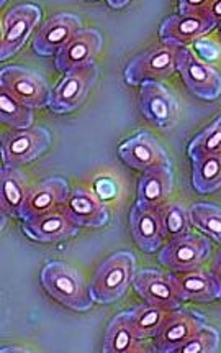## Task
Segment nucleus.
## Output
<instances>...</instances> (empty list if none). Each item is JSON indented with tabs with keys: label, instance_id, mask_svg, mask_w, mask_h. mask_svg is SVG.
I'll list each match as a JSON object with an SVG mask.
<instances>
[{
	"label": "nucleus",
	"instance_id": "nucleus-1",
	"mask_svg": "<svg viewBox=\"0 0 221 353\" xmlns=\"http://www.w3.org/2000/svg\"><path fill=\"white\" fill-rule=\"evenodd\" d=\"M41 284L51 298L71 311L85 312L95 303L82 274L64 261L46 263L41 270Z\"/></svg>",
	"mask_w": 221,
	"mask_h": 353
},
{
	"label": "nucleus",
	"instance_id": "nucleus-2",
	"mask_svg": "<svg viewBox=\"0 0 221 353\" xmlns=\"http://www.w3.org/2000/svg\"><path fill=\"white\" fill-rule=\"evenodd\" d=\"M136 258L131 252H118L108 256L95 271L90 281V292L95 303L112 304L128 291L133 283Z\"/></svg>",
	"mask_w": 221,
	"mask_h": 353
},
{
	"label": "nucleus",
	"instance_id": "nucleus-3",
	"mask_svg": "<svg viewBox=\"0 0 221 353\" xmlns=\"http://www.w3.org/2000/svg\"><path fill=\"white\" fill-rule=\"evenodd\" d=\"M180 46L161 43L134 56L125 68L123 76L128 85H141L146 81H158L177 71V53Z\"/></svg>",
	"mask_w": 221,
	"mask_h": 353
},
{
	"label": "nucleus",
	"instance_id": "nucleus-4",
	"mask_svg": "<svg viewBox=\"0 0 221 353\" xmlns=\"http://www.w3.org/2000/svg\"><path fill=\"white\" fill-rule=\"evenodd\" d=\"M97 77L98 70L94 63L64 72L59 84L51 90L48 107L54 114H69L79 109L89 96L90 89L97 83Z\"/></svg>",
	"mask_w": 221,
	"mask_h": 353
},
{
	"label": "nucleus",
	"instance_id": "nucleus-5",
	"mask_svg": "<svg viewBox=\"0 0 221 353\" xmlns=\"http://www.w3.org/2000/svg\"><path fill=\"white\" fill-rule=\"evenodd\" d=\"M41 17L43 10L34 3H21L7 12L2 23V41H0L2 61H7L23 48L34 28L41 23Z\"/></svg>",
	"mask_w": 221,
	"mask_h": 353
},
{
	"label": "nucleus",
	"instance_id": "nucleus-6",
	"mask_svg": "<svg viewBox=\"0 0 221 353\" xmlns=\"http://www.w3.org/2000/svg\"><path fill=\"white\" fill-rule=\"evenodd\" d=\"M177 71L193 96L203 101H215L221 96L220 72L203 63L187 46H180L177 53Z\"/></svg>",
	"mask_w": 221,
	"mask_h": 353
},
{
	"label": "nucleus",
	"instance_id": "nucleus-7",
	"mask_svg": "<svg viewBox=\"0 0 221 353\" xmlns=\"http://www.w3.org/2000/svg\"><path fill=\"white\" fill-rule=\"evenodd\" d=\"M133 288L147 304L174 311L185 303L174 274H164L156 270H140L133 276Z\"/></svg>",
	"mask_w": 221,
	"mask_h": 353
},
{
	"label": "nucleus",
	"instance_id": "nucleus-8",
	"mask_svg": "<svg viewBox=\"0 0 221 353\" xmlns=\"http://www.w3.org/2000/svg\"><path fill=\"white\" fill-rule=\"evenodd\" d=\"M140 110L147 122L161 130H169L179 122V102L159 81H146L141 84Z\"/></svg>",
	"mask_w": 221,
	"mask_h": 353
},
{
	"label": "nucleus",
	"instance_id": "nucleus-9",
	"mask_svg": "<svg viewBox=\"0 0 221 353\" xmlns=\"http://www.w3.org/2000/svg\"><path fill=\"white\" fill-rule=\"evenodd\" d=\"M51 132L45 127L25 128L10 132L2 139L3 165L21 166L41 157L51 146Z\"/></svg>",
	"mask_w": 221,
	"mask_h": 353
},
{
	"label": "nucleus",
	"instance_id": "nucleus-10",
	"mask_svg": "<svg viewBox=\"0 0 221 353\" xmlns=\"http://www.w3.org/2000/svg\"><path fill=\"white\" fill-rule=\"evenodd\" d=\"M211 243L207 236L185 234L172 239L161 252H159V261L167 268L179 271L197 270L203 261L210 256Z\"/></svg>",
	"mask_w": 221,
	"mask_h": 353
},
{
	"label": "nucleus",
	"instance_id": "nucleus-11",
	"mask_svg": "<svg viewBox=\"0 0 221 353\" xmlns=\"http://www.w3.org/2000/svg\"><path fill=\"white\" fill-rule=\"evenodd\" d=\"M0 85L33 109H41L50 102L51 89L46 79L27 68L6 66L0 71Z\"/></svg>",
	"mask_w": 221,
	"mask_h": 353
},
{
	"label": "nucleus",
	"instance_id": "nucleus-12",
	"mask_svg": "<svg viewBox=\"0 0 221 353\" xmlns=\"http://www.w3.org/2000/svg\"><path fill=\"white\" fill-rule=\"evenodd\" d=\"M207 325V317L190 309H174L169 312L161 330L154 337V350L161 353H176L177 348Z\"/></svg>",
	"mask_w": 221,
	"mask_h": 353
},
{
	"label": "nucleus",
	"instance_id": "nucleus-13",
	"mask_svg": "<svg viewBox=\"0 0 221 353\" xmlns=\"http://www.w3.org/2000/svg\"><path fill=\"white\" fill-rule=\"evenodd\" d=\"M118 154L125 165L138 171H146L156 166H171V158L156 137L147 132H140L123 141Z\"/></svg>",
	"mask_w": 221,
	"mask_h": 353
},
{
	"label": "nucleus",
	"instance_id": "nucleus-14",
	"mask_svg": "<svg viewBox=\"0 0 221 353\" xmlns=\"http://www.w3.org/2000/svg\"><path fill=\"white\" fill-rule=\"evenodd\" d=\"M67 197L69 184L64 178L51 176V178L40 181L36 186L30 189L23 212H21V221L61 210V208H64L66 204Z\"/></svg>",
	"mask_w": 221,
	"mask_h": 353
},
{
	"label": "nucleus",
	"instance_id": "nucleus-15",
	"mask_svg": "<svg viewBox=\"0 0 221 353\" xmlns=\"http://www.w3.org/2000/svg\"><path fill=\"white\" fill-rule=\"evenodd\" d=\"M103 38L101 32L94 28H81L66 46L54 56V64L61 72H67L74 68L92 64L102 51Z\"/></svg>",
	"mask_w": 221,
	"mask_h": 353
},
{
	"label": "nucleus",
	"instance_id": "nucleus-16",
	"mask_svg": "<svg viewBox=\"0 0 221 353\" xmlns=\"http://www.w3.org/2000/svg\"><path fill=\"white\" fill-rule=\"evenodd\" d=\"M216 25L218 23L210 15H207L205 12H202V14L171 15L162 20L161 28H159V38L164 43L185 46L187 43L205 37Z\"/></svg>",
	"mask_w": 221,
	"mask_h": 353
},
{
	"label": "nucleus",
	"instance_id": "nucleus-17",
	"mask_svg": "<svg viewBox=\"0 0 221 353\" xmlns=\"http://www.w3.org/2000/svg\"><path fill=\"white\" fill-rule=\"evenodd\" d=\"M82 28V20L74 14H58L45 21L33 40V51L40 56H56Z\"/></svg>",
	"mask_w": 221,
	"mask_h": 353
},
{
	"label": "nucleus",
	"instance_id": "nucleus-18",
	"mask_svg": "<svg viewBox=\"0 0 221 353\" xmlns=\"http://www.w3.org/2000/svg\"><path fill=\"white\" fill-rule=\"evenodd\" d=\"M21 230L30 239L40 243H58L72 239L79 232V225L66 214V210L40 215V217L25 219Z\"/></svg>",
	"mask_w": 221,
	"mask_h": 353
},
{
	"label": "nucleus",
	"instance_id": "nucleus-19",
	"mask_svg": "<svg viewBox=\"0 0 221 353\" xmlns=\"http://www.w3.org/2000/svg\"><path fill=\"white\" fill-rule=\"evenodd\" d=\"M64 210L79 227L98 229L108 223L110 214L103 201L89 189L77 188L69 192Z\"/></svg>",
	"mask_w": 221,
	"mask_h": 353
},
{
	"label": "nucleus",
	"instance_id": "nucleus-20",
	"mask_svg": "<svg viewBox=\"0 0 221 353\" xmlns=\"http://www.w3.org/2000/svg\"><path fill=\"white\" fill-rule=\"evenodd\" d=\"M129 229L134 242L146 253L158 252L166 239L159 209L141 208L134 204L129 210Z\"/></svg>",
	"mask_w": 221,
	"mask_h": 353
},
{
	"label": "nucleus",
	"instance_id": "nucleus-21",
	"mask_svg": "<svg viewBox=\"0 0 221 353\" xmlns=\"http://www.w3.org/2000/svg\"><path fill=\"white\" fill-rule=\"evenodd\" d=\"M174 188V173L171 166H156L146 170L138 181L136 204L141 208L161 209Z\"/></svg>",
	"mask_w": 221,
	"mask_h": 353
},
{
	"label": "nucleus",
	"instance_id": "nucleus-22",
	"mask_svg": "<svg viewBox=\"0 0 221 353\" xmlns=\"http://www.w3.org/2000/svg\"><path fill=\"white\" fill-rule=\"evenodd\" d=\"M28 192L27 178L19 166L3 165L0 171V210L3 217L21 219Z\"/></svg>",
	"mask_w": 221,
	"mask_h": 353
},
{
	"label": "nucleus",
	"instance_id": "nucleus-23",
	"mask_svg": "<svg viewBox=\"0 0 221 353\" xmlns=\"http://www.w3.org/2000/svg\"><path fill=\"white\" fill-rule=\"evenodd\" d=\"M174 276L177 284H179L185 303H187V301H195V303H213V301L220 299V286L218 283H216L213 273L192 270L174 274Z\"/></svg>",
	"mask_w": 221,
	"mask_h": 353
},
{
	"label": "nucleus",
	"instance_id": "nucleus-24",
	"mask_svg": "<svg viewBox=\"0 0 221 353\" xmlns=\"http://www.w3.org/2000/svg\"><path fill=\"white\" fill-rule=\"evenodd\" d=\"M141 340L138 339L129 311L118 312L112 319L107 327V332L103 335V353H129L140 350L138 343Z\"/></svg>",
	"mask_w": 221,
	"mask_h": 353
},
{
	"label": "nucleus",
	"instance_id": "nucleus-25",
	"mask_svg": "<svg viewBox=\"0 0 221 353\" xmlns=\"http://www.w3.org/2000/svg\"><path fill=\"white\" fill-rule=\"evenodd\" d=\"M192 186L198 194H211L221 189V153L192 161Z\"/></svg>",
	"mask_w": 221,
	"mask_h": 353
},
{
	"label": "nucleus",
	"instance_id": "nucleus-26",
	"mask_svg": "<svg viewBox=\"0 0 221 353\" xmlns=\"http://www.w3.org/2000/svg\"><path fill=\"white\" fill-rule=\"evenodd\" d=\"M169 312L171 311H167V309L147 303L129 309V319H131L138 339H154L166 322Z\"/></svg>",
	"mask_w": 221,
	"mask_h": 353
},
{
	"label": "nucleus",
	"instance_id": "nucleus-27",
	"mask_svg": "<svg viewBox=\"0 0 221 353\" xmlns=\"http://www.w3.org/2000/svg\"><path fill=\"white\" fill-rule=\"evenodd\" d=\"M0 119L15 130H25L33 125V107H30L0 85Z\"/></svg>",
	"mask_w": 221,
	"mask_h": 353
},
{
	"label": "nucleus",
	"instance_id": "nucleus-28",
	"mask_svg": "<svg viewBox=\"0 0 221 353\" xmlns=\"http://www.w3.org/2000/svg\"><path fill=\"white\" fill-rule=\"evenodd\" d=\"M190 221H192V225L221 245V208L215 204H207V202H198L190 208Z\"/></svg>",
	"mask_w": 221,
	"mask_h": 353
},
{
	"label": "nucleus",
	"instance_id": "nucleus-29",
	"mask_svg": "<svg viewBox=\"0 0 221 353\" xmlns=\"http://www.w3.org/2000/svg\"><path fill=\"white\" fill-rule=\"evenodd\" d=\"M213 153H221V115L210 127L198 133L187 148V154L192 161Z\"/></svg>",
	"mask_w": 221,
	"mask_h": 353
},
{
	"label": "nucleus",
	"instance_id": "nucleus-30",
	"mask_svg": "<svg viewBox=\"0 0 221 353\" xmlns=\"http://www.w3.org/2000/svg\"><path fill=\"white\" fill-rule=\"evenodd\" d=\"M159 212H161L164 234H166L169 239L172 240L180 235L189 234L190 225H192L189 209H185L184 205L179 204V202H172V204H167L166 208L159 210Z\"/></svg>",
	"mask_w": 221,
	"mask_h": 353
},
{
	"label": "nucleus",
	"instance_id": "nucleus-31",
	"mask_svg": "<svg viewBox=\"0 0 221 353\" xmlns=\"http://www.w3.org/2000/svg\"><path fill=\"white\" fill-rule=\"evenodd\" d=\"M220 348V332L213 327L205 325L193 334L176 353H215Z\"/></svg>",
	"mask_w": 221,
	"mask_h": 353
},
{
	"label": "nucleus",
	"instance_id": "nucleus-32",
	"mask_svg": "<svg viewBox=\"0 0 221 353\" xmlns=\"http://www.w3.org/2000/svg\"><path fill=\"white\" fill-rule=\"evenodd\" d=\"M210 0H179V14H202Z\"/></svg>",
	"mask_w": 221,
	"mask_h": 353
},
{
	"label": "nucleus",
	"instance_id": "nucleus-33",
	"mask_svg": "<svg viewBox=\"0 0 221 353\" xmlns=\"http://www.w3.org/2000/svg\"><path fill=\"white\" fill-rule=\"evenodd\" d=\"M205 14L210 15L216 23L221 21V0H210L208 7L205 8Z\"/></svg>",
	"mask_w": 221,
	"mask_h": 353
},
{
	"label": "nucleus",
	"instance_id": "nucleus-34",
	"mask_svg": "<svg viewBox=\"0 0 221 353\" xmlns=\"http://www.w3.org/2000/svg\"><path fill=\"white\" fill-rule=\"evenodd\" d=\"M211 273H213L216 283H218V286H220V301H221V250H220L218 255H216V258H215L213 270H211Z\"/></svg>",
	"mask_w": 221,
	"mask_h": 353
},
{
	"label": "nucleus",
	"instance_id": "nucleus-35",
	"mask_svg": "<svg viewBox=\"0 0 221 353\" xmlns=\"http://www.w3.org/2000/svg\"><path fill=\"white\" fill-rule=\"evenodd\" d=\"M107 3L115 10H120V8H125L129 3V0H107Z\"/></svg>",
	"mask_w": 221,
	"mask_h": 353
},
{
	"label": "nucleus",
	"instance_id": "nucleus-36",
	"mask_svg": "<svg viewBox=\"0 0 221 353\" xmlns=\"http://www.w3.org/2000/svg\"><path fill=\"white\" fill-rule=\"evenodd\" d=\"M0 3H2V6H6V3H7V0H0Z\"/></svg>",
	"mask_w": 221,
	"mask_h": 353
},
{
	"label": "nucleus",
	"instance_id": "nucleus-37",
	"mask_svg": "<svg viewBox=\"0 0 221 353\" xmlns=\"http://www.w3.org/2000/svg\"><path fill=\"white\" fill-rule=\"evenodd\" d=\"M218 27H220V37H221V21L218 23Z\"/></svg>",
	"mask_w": 221,
	"mask_h": 353
},
{
	"label": "nucleus",
	"instance_id": "nucleus-38",
	"mask_svg": "<svg viewBox=\"0 0 221 353\" xmlns=\"http://www.w3.org/2000/svg\"><path fill=\"white\" fill-rule=\"evenodd\" d=\"M87 2H97V0H87Z\"/></svg>",
	"mask_w": 221,
	"mask_h": 353
}]
</instances>
